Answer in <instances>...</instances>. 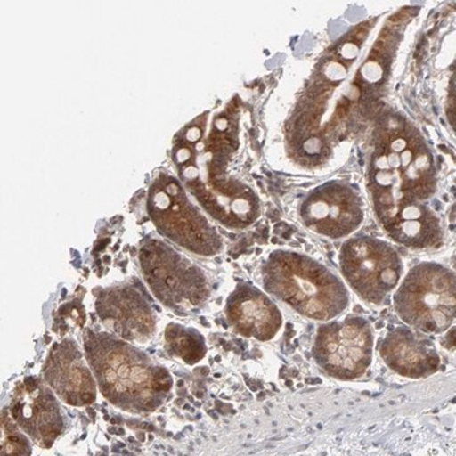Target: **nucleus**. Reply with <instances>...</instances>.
<instances>
[{"instance_id":"obj_1","label":"nucleus","mask_w":456,"mask_h":456,"mask_svg":"<svg viewBox=\"0 0 456 456\" xmlns=\"http://www.w3.org/2000/svg\"><path fill=\"white\" fill-rule=\"evenodd\" d=\"M368 187L378 220L408 203H424L436 191V171L430 149L413 126L391 118L380 128Z\"/></svg>"},{"instance_id":"obj_2","label":"nucleus","mask_w":456,"mask_h":456,"mask_svg":"<svg viewBox=\"0 0 456 456\" xmlns=\"http://www.w3.org/2000/svg\"><path fill=\"white\" fill-rule=\"evenodd\" d=\"M86 359L104 397L121 410L151 412L164 403L173 379L145 354L108 334L86 342Z\"/></svg>"},{"instance_id":"obj_3","label":"nucleus","mask_w":456,"mask_h":456,"mask_svg":"<svg viewBox=\"0 0 456 456\" xmlns=\"http://www.w3.org/2000/svg\"><path fill=\"white\" fill-rule=\"evenodd\" d=\"M228 145L218 147L217 137L212 134L209 150L194 147L198 151L194 156L180 146L174 160L185 187L215 220L227 227L246 228L259 217V198L244 183L226 175Z\"/></svg>"},{"instance_id":"obj_4","label":"nucleus","mask_w":456,"mask_h":456,"mask_svg":"<svg viewBox=\"0 0 456 456\" xmlns=\"http://www.w3.org/2000/svg\"><path fill=\"white\" fill-rule=\"evenodd\" d=\"M264 285L273 296L310 320L340 316L350 305L346 285L325 265L293 251H275L264 268Z\"/></svg>"},{"instance_id":"obj_5","label":"nucleus","mask_w":456,"mask_h":456,"mask_svg":"<svg viewBox=\"0 0 456 456\" xmlns=\"http://www.w3.org/2000/svg\"><path fill=\"white\" fill-rule=\"evenodd\" d=\"M395 308L406 325L422 334H441L455 321V275L437 263L411 269L395 294Z\"/></svg>"},{"instance_id":"obj_6","label":"nucleus","mask_w":456,"mask_h":456,"mask_svg":"<svg viewBox=\"0 0 456 456\" xmlns=\"http://www.w3.org/2000/svg\"><path fill=\"white\" fill-rule=\"evenodd\" d=\"M149 211L160 232L194 254L212 256L220 253L217 230L188 200L185 189L170 175H161L150 191Z\"/></svg>"},{"instance_id":"obj_7","label":"nucleus","mask_w":456,"mask_h":456,"mask_svg":"<svg viewBox=\"0 0 456 456\" xmlns=\"http://www.w3.org/2000/svg\"><path fill=\"white\" fill-rule=\"evenodd\" d=\"M342 275L365 302L379 305L398 287L403 263L395 248L383 240L358 236L344 242L340 251Z\"/></svg>"},{"instance_id":"obj_8","label":"nucleus","mask_w":456,"mask_h":456,"mask_svg":"<svg viewBox=\"0 0 456 456\" xmlns=\"http://www.w3.org/2000/svg\"><path fill=\"white\" fill-rule=\"evenodd\" d=\"M373 327L362 317L327 321L318 329L314 358L330 377L355 380L370 368L373 360Z\"/></svg>"},{"instance_id":"obj_9","label":"nucleus","mask_w":456,"mask_h":456,"mask_svg":"<svg viewBox=\"0 0 456 456\" xmlns=\"http://www.w3.org/2000/svg\"><path fill=\"white\" fill-rule=\"evenodd\" d=\"M146 281L156 297L173 308H193L202 305L208 296L206 278L191 261L171 248L152 242L142 251Z\"/></svg>"},{"instance_id":"obj_10","label":"nucleus","mask_w":456,"mask_h":456,"mask_svg":"<svg viewBox=\"0 0 456 456\" xmlns=\"http://www.w3.org/2000/svg\"><path fill=\"white\" fill-rule=\"evenodd\" d=\"M364 216L358 191L342 182L326 183L314 189L301 207L303 224L318 235L332 240L355 232Z\"/></svg>"},{"instance_id":"obj_11","label":"nucleus","mask_w":456,"mask_h":456,"mask_svg":"<svg viewBox=\"0 0 456 456\" xmlns=\"http://www.w3.org/2000/svg\"><path fill=\"white\" fill-rule=\"evenodd\" d=\"M11 410L16 424L42 448H50L64 428L53 393L33 378L17 387Z\"/></svg>"},{"instance_id":"obj_12","label":"nucleus","mask_w":456,"mask_h":456,"mask_svg":"<svg viewBox=\"0 0 456 456\" xmlns=\"http://www.w3.org/2000/svg\"><path fill=\"white\" fill-rule=\"evenodd\" d=\"M45 378L57 395L71 406L93 403L97 395L82 351L73 341L65 340L53 346L45 367Z\"/></svg>"},{"instance_id":"obj_13","label":"nucleus","mask_w":456,"mask_h":456,"mask_svg":"<svg viewBox=\"0 0 456 456\" xmlns=\"http://www.w3.org/2000/svg\"><path fill=\"white\" fill-rule=\"evenodd\" d=\"M379 351L387 367L411 379L430 377L440 368V355L435 345L412 327L392 330L384 338Z\"/></svg>"},{"instance_id":"obj_14","label":"nucleus","mask_w":456,"mask_h":456,"mask_svg":"<svg viewBox=\"0 0 456 456\" xmlns=\"http://www.w3.org/2000/svg\"><path fill=\"white\" fill-rule=\"evenodd\" d=\"M226 314L240 334L259 341L272 340L283 325L277 305L253 287L237 288L228 298Z\"/></svg>"},{"instance_id":"obj_15","label":"nucleus","mask_w":456,"mask_h":456,"mask_svg":"<svg viewBox=\"0 0 456 456\" xmlns=\"http://www.w3.org/2000/svg\"><path fill=\"white\" fill-rule=\"evenodd\" d=\"M98 312L106 326L126 340L149 338L154 331L151 310L128 288L110 292L99 299Z\"/></svg>"},{"instance_id":"obj_16","label":"nucleus","mask_w":456,"mask_h":456,"mask_svg":"<svg viewBox=\"0 0 456 456\" xmlns=\"http://www.w3.org/2000/svg\"><path fill=\"white\" fill-rule=\"evenodd\" d=\"M379 222L393 241L407 248H430L443 239L439 218L424 203L404 204Z\"/></svg>"},{"instance_id":"obj_17","label":"nucleus","mask_w":456,"mask_h":456,"mask_svg":"<svg viewBox=\"0 0 456 456\" xmlns=\"http://www.w3.org/2000/svg\"><path fill=\"white\" fill-rule=\"evenodd\" d=\"M165 336L171 353L189 365L197 364L206 355V341L194 329L171 323Z\"/></svg>"},{"instance_id":"obj_18","label":"nucleus","mask_w":456,"mask_h":456,"mask_svg":"<svg viewBox=\"0 0 456 456\" xmlns=\"http://www.w3.org/2000/svg\"><path fill=\"white\" fill-rule=\"evenodd\" d=\"M14 421V419H13ZM7 413L3 416L2 421V448L3 454L13 455H29L31 454V445L25 435L18 430L17 426L13 424Z\"/></svg>"}]
</instances>
